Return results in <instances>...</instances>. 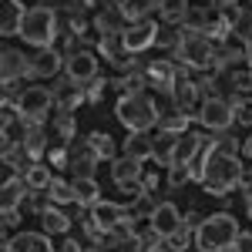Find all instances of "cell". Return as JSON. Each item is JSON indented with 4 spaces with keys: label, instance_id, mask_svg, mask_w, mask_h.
<instances>
[{
    "label": "cell",
    "instance_id": "1f68e13d",
    "mask_svg": "<svg viewBox=\"0 0 252 252\" xmlns=\"http://www.w3.org/2000/svg\"><path fill=\"white\" fill-rule=\"evenodd\" d=\"M175 138H178V135H158V138H155V148H152V161H158L161 168H168V165H172Z\"/></svg>",
    "mask_w": 252,
    "mask_h": 252
},
{
    "label": "cell",
    "instance_id": "4fadbf2b",
    "mask_svg": "<svg viewBox=\"0 0 252 252\" xmlns=\"http://www.w3.org/2000/svg\"><path fill=\"white\" fill-rule=\"evenodd\" d=\"M24 74H31L27 54H20V51H14V47L0 51V81H3V84H14V81H20Z\"/></svg>",
    "mask_w": 252,
    "mask_h": 252
},
{
    "label": "cell",
    "instance_id": "f35d334b",
    "mask_svg": "<svg viewBox=\"0 0 252 252\" xmlns=\"http://www.w3.org/2000/svg\"><path fill=\"white\" fill-rule=\"evenodd\" d=\"M192 235H195V229L189 232V229L182 225V229H178V232L168 239V249H175V252H178V249H189V246H192Z\"/></svg>",
    "mask_w": 252,
    "mask_h": 252
},
{
    "label": "cell",
    "instance_id": "ba28073f",
    "mask_svg": "<svg viewBox=\"0 0 252 252\" xmlns=\"http://www.w3.org/2000/svg\"><path fill=\"white\" fill-rule=\"evenodd\" d=\"M155 37H158V24L152 17L138 20V24H131V27L121 31V44H125L128 54H141V51H148V47L155 44Z\"/></svg>",
    "mask_w": 252,
    "mask_h": 252
},
{
    "label": "cell",
    "instance_id": "b9f144b4",
    "mask_svg": "<svg viewBox=\"0 0 252 252\" xmlns=\"http://www.w3.org/2000/svg\"><path fill=\"white\" fill-rule=\"evenodd\" d=\"M155 44L158 47H175V44H178V31H168V27H158V37H155Z\"/></svg>",
    "mask_w": 252,
    "mask_h": 252
},
{
    "label": "cell",
    "instance_id": "681fc988",
    "mask_svg": "<svg viewBox=\"0 0 252 252\" xmlns=\"http://www.w3.org/2000/svg\"><path fill=\"white\" fill-rule=\"evenodd\" d=\"M141 178H145V189H148V192H155V185H158V175H155V172H148V175H141Z\"/></svg>",
    "mask_w": 252,
    "mask_h": 252
},
{
    "label": "cell",
    "instance_id": "d590c367",
    "mask_svg": "<svg viewBox=\"0 0 252 252\" xmlns=\"http://www.w3.org/2000/svg\"><path fill=\"white\" fill-rule=\"evenodd\" d=\"M232 34L242 40H252V10H239L232 17Z\"/></svg>",
    "mask_w": 252,
    "mask_h": 252
},
{
    "label": "cell",
    "instance_id": "5bb4252c",
    "mask_svg": "<svg viewBox=\"0 0 252 252\" xmlns=\"http://www.w3.org/2000/svg\"><path fill=\"white\" fill-rule=\"evenodd\" d=\"M67 61L61 58L58 47H40L37 54L31 58V78H54Z\"/></svg>",
    "mask_w": 252,
    "mask_h": 252
},
{
    "label": "cell",
    "instance_id": "8fae6325",
    "mask_svg": "<svg viewBox=\"0 0 252 252\" xmlns=\"http://www.w3.org/2000/svg\"><path fill=\"white\" fill-rule=\"evenodd\" d=\"M7 252H51V232H17L14 239H3L0 242Z\"/></svg>",
    "mask_w": 252,
    "mask_h": 252
},
{
    "label": "cell",
    "instance_id": "8d00e7d4",
    "mask_svg": "<svg viewBox=\"0 0 252 252\" xmlns=\"http://www.w3.org/2000/svg\"><path fill=\"white\" fill-rule=\"evenodd\" d=\"M74 131H78L74 115H71V111H61V115H58V135L64 138V141H71V138H74Z\"/></svg>",
    "mask_w": 252,
    "mask_h": 252
},
{
    "label": "cell",
    "instance_id": "d4e9b609",
    "mask_svg": "<svg viewBox=\"0 0 252 252\" xmlns=\"http://www.w3.org/2000/svg\"><path fill=\"white\" fill-rule=\"evenodd\" d=\"M88 148L97 155V161H115L118 158L115 141H111V135H104V131H91L88 135Z\"/></svg>",
    "mask_w": 252,
    "mask_h": 252
},
{
    "label": "cell",
    "instance_id": "bcb514c9",
    "mask_svg": "<svg viewBox=\"0 0 252 252\" xmlns=\"http://www.w3.org/2000/svg\"><path fill=\"white\" fill-rule=\"evenodd\" d=\"M51 165H58V168H64V165H71V155H67L64 148H54V152H51Z\"/></svg>",
    "mask_w": 252,
    "mask_h": 252
},
{
    "label": "cell",
    "instance_id": "11a10c76",
    "mask_svg": "<svg viewBox=\"0 0 252 252\" xmlns=\"http://www.w3.org/2000/svg\"><path fill=\"white\" fill-rule=\"evenodd\" d=\"M198 3H202V7H209V3H219V0H198Z\"/></svg>",
    "mask_w": 252,
    "mask_h": 252
},
{
    "label": "cell",
    "instance_id": "6da1fadb",
    "mask_svg": "<svg viewBox=\"0 0 252 252\" xmlns=\"http://www.w3.org/2000/svg\"><path fill=\"white\" fill-rule=\"evenodd\" d=\"M235 148H239L235 138H219L215 145L205 148L202 161H198V158L192 161L195 182H198L209 195H229L232 189L242 185L246 168H242V161H239V155H235Z\"/></svg>",
    "mask_w": 252,
    "mask_h": 252
},
{
    "label": "cell",
    "instance_id": "74e56055",
    "mask_svg": "<svg viewBox=\"0 0 252 252\" xmlns=\"http://www.w3.org/2000/svg\"><path fill=\"white\" fill-rule=\"evenodd\" d=\"M232 108H235V121H239V125H246V128H252V101H242V97H235Z\"/></svg>",
    "mask_w": 252,
    "mask_h": 252
},
{
    "label": "cell",
    "instance_id": "4316f807",
    "mask_svg": "<svg viewBox=\"0 0 252 252\" xmlns=\"http://www.w3.org/2000/svg\"><path fill=\"white\" fill-rule=\"evenodd\" d=\"M67 168L74 172V178H94L97 155L91 152V148H84V152H78V155H71V165H67Z\"/></svg>",
    "mask_w": 252,
    "mask_h": 252
},
{
    "label": "cell",
    "instance_id": "52a82bcc",
    "mask_svg": "<svg viewBox=\"0 0 252 252\" xmlns=\"http://www.w3.org/2000/svg\"><path fill=\"white\" fill-rule=\"evenodd\" d=\"M195 118L209 131H229L235 121V108H232V101H225V97H219V94H209L202 101V108H198Z\"/></svg>",
    "mask_w": 252,
    "mask_h": 252
},
{
    "label": "cell",
    "instance_id": "f1b7e54d",
    "mask_svg": "<svg viewBox=\"0 0 252 252\" xmlns=\"http://www.w3.org/2000/svg\"><path fill=\"white\" fill-rule=\"evenodd\" d=\"M44 148H47V135L40 131V125H31V131L24 135V152L31 155V161H40Z\"/></svg>",
    "mask_w": 252,
    "mask_h": 252
},
{
    "label": "cell",
    "instance_id": "e0dca14e",
    "mask_svg": "<svg viewBox=\"0 0 252 252\" xmlns=\"http://www.w3.org/2000/svg\"><path fill=\"white\" fill-rule=\"evenodd\" d=\"M205 145H202V135H189V131H182V135L175 138V155H172V165H192L198 152H202Z\"/></svg>",
    "mask_w": 252,
    "mask_h": 252
},
{
    "label": "cell",
    "instance_id": "ffe728a7",
    "mask_svg": "<svg viewBox=\"0 0 252 252\" xmlns=\"http://www.w3.org/2000/svg\"><path fill=\"white\" fill-rule=\"evenodd\" d=\"M84 97H88V91L81 84H74V81H61L58 88H54V101L61 104V111H74Z\"/></svg>",
    "mask_w": 252,
    "mask_h": 252
},
{
    "label": "cell",
    "instance_id": "cb8c5ba5",
    "mask_svg": "<svg viewBox=\"0 0 252 252\" xmlns=\"http://www.w3.org/2000/svg\"><path fill=\"white\" fill-rule=\"evenodd\" d=\"M27 192H31L27 178H17V175H10V178H3V192H0V205H20Z\"/></svg>",
    "mask_w": 252,
    "mask_h": 252
},
{
    "label": "cell",
    "instance_id": "60d3db41",
    "mask_svg": "<svg viewBox=\"0 0 252 252\" xmlns=\"http://www.w3.org/2000/svg\"><path fill=\"white\" fill-rule=\"evenodd\" d=\"M232 88L239 94H249L252 91V71H235L232 74Z\"/></svg>",
    "mask_w": 252,
    "mask_h": 252
},
{
    "label": "cell",
    "instance_id": "d6986e66",
    "mask_svg": "<svg viewBox=\"0 0 252 252\" xmlns=\"http://www.w3.org/2000/svg\"><path fill=\"white\" fill-rule=\"evenodd\" d=\"M40 225H44V232H51V235H67V229H71V219L64 215V209L61 205H44L40 209Z\"/></svg>",
    "mask_w": 252,
    "mask_h": 252
},
{
    "label": "cell",
    "instance_id": "44dd1931",
    "mask_svg": "<svg viewBox=\"0 0 252 252\" xmlns=\"http://www.w3.org/2000/svg\"><path fill=\"white\" fill-rule=\"evenodd\" d=\"M152 10H158V0H121V3H118V14L128 20V24L148 20Z\"/></svg>",
    "mask_w": 252,
    "mask_h": 252
},
{
    "label": "cell",
    "instance_id": "ee69618b",
    "mask_svg": "<svg viewBox=\"0 0 252 252\" xmlns=\"http://www.w3.org/2000/svg\"><path fill=\"white\" fill-rule=\"evenodd\" d=\"M232 252H252V232H239L232 239V246H229Z\"/></svg>",
    "mask_w": 252,
    "mask_h": 252
},
{
    "label": "cell",
    "instance_id": "2e32d148",
    "mask_svg": "<svg viewBox=\"0 0 252 252\" xmlns=\"http://www.w3.org/2000/svg\"><path fill=\"white\" fill-rule=\"evenodd\" d=\"M24 14H27V7H24L20 0H3V3H0V34H3V37L20 34Z\"/></svg>",
    "mask_w": 252,
    "mask_h": 252
},
{
    "label": "cell",
    "instance_id": "f907efd6",
    "mask_svg": "<svg viewBox=\"0 0 252 252\" xmlns=\"http://www.w3.org/2000/svg\"><path fill=\"white\" fill-rule=\"evenodd\" d=\"M242 152H246V158H249V161H252V135L246 138V141H242Z\"/></svg>",
    "mask_w": 252,
    "mask_h": 252
},
{
    "label": "cell",
    "instance_id": "db71d44e",
    "mask_svg": "<svg viewBox=\"0 0 252 252\" xmlns=\"http://www.w3.org/2000/svg\"><path fill=\"white\" fill-rule=\"evenodd\" d=\"M219 3H222V7H232V3H239V0H219Z\"/></svg>",
    "mask_w": 252,
    "mask_h": 252
},
{
    "label": "cell",
    "instance_id": "7c38bea8",
    "mask_svg": "<svg viewBox=\"0 0 252 252\" xmlns=\"http://www.w3.org/2000/svg\"><path fill=\"white\" fill-rule=\"evenodd\" d=\"M172 97H175V104H178V111H185V115H198V108L205 101V97L198 94V84L189 81L185 74H178V81H175V88H172Z\"/></svg>",
    "mask_w": 252,
    "mask_h": 252
},
{
    "label": "cell",
    "instance_id": "7dc6e473",
    "mask_svg": "<svg viewBox=\"0 0 252 252\" xmlns=\"http://www.w3.org/2000/svg\"><path fill=\"white\" fill-rule=\"evenodd\" d=\"M242 189H246V212L252 219V175H242Z\"/></svg>",
    "mask_w": 252,
    "mask_h": 252
},
{
    "label": "cell",
    "instance_id": "8992f818",
    "mask_svg": "<svg viewBox=\"0 0 252 252\" xmlns=\"http://www.w3.org/2000/svg\"><path fill=\"white\" fill-rule=\"evenodd\" d=\"M14 108H17V115L27 121V125H44L47 115H51V108H54V91L51 88H24L14 101Z\"/></svg>",
    "mask_w": 252,
    "mask_h": 252
},
{
    "label": "cell",
    "instance_id": "e575fe53",
    "mask_svg": "<svg viewBox=\"0 0 252 252\" xmlns=\"http://www.w3.org/2000/svg\"><path fill=\"white\" fill-rule=\"evenodd\" d=\"M189 182H195L192 165H168V185H172V189H182V185H189Z\"/></svg>",
    "mask_w": 252,
    "mask_h": 252
},
{
    "label": "cell",
    "instance_id": "816d5d0a",
    "mask_svg": "<svg viewBox=\"0 0 252 252\" xmlns=\"http://www.w3.org/2000/svg\"><path fill=\"white\" fill-rule=\"evenodd\" d=\"M64 249H67V252H78L81 242H74V239H64Z\"/></svg>",
    "mask_w": 252,
    "mask_h": 252
},
{
    "label": "cell",
    "instance_id": "ac0fdd59",
    "mask_svg": "<svg viewBox=\"0 0 252 252\" xmlns=\"http://www.w3.org/2000/svg\"><path fill=\"white\" fill-rule=\"evenodd\" d=\"M175 81H178V71L172 67V61H152V64H148V84H152V88L172 94Z\"/></svg>",
    "mask_w": 252,
    "mask_h": 252
},
{
    "label": "cell",
    "instance_id": "836d02e7",
    "mask_svg": "<svg viewBox=\"0 0 252 252\" xmlns=\"http://www.w3.org/2000/svg\"><path fill=\"white\" fill-rule=\"evenodd\" d=\"M47 198H51L54 205H67V202H74V185L64 182V178H51V185H47Z\"/></svg>",
    "mask_w": 252,
    "mask_h": 252
},
{
    "label": "cell",
    "instance_id": "5b68a950",
    "mask_svg": "<svg viewBox=\"0 0 252 252\" xmlns=\"http://www.w3.org/2000/svg\"><path fill=\"white\" fill-rule=\"evenodd\" d=\"M175 58L182 61L185 67H212L215 64V44L202 31H192V27H182L178 31V44H175Z\"/></svg>",
    "mask_w": 252,
    "mask_h": 252
},
{
    "label": "cell",
    "instance_id": "83f0119b",
    "mask_svg": "<svg viewBox=\"0 0 252 252\" xmlns=\"http://www.w3.org/2000/svg\"><path fill=\"white\" fill-rule=\"evenodd\" d=\"M158 14L165 24H182L189 17V0H158Z\"/></svg>",
    "mask_w": 252,
    "mask_h": 252
},
{
    "label": "cell",
    "instance_id": "7a4b0ae2",
    "mask_svg": "<svg viewBox=\"0 0 252 252\" xmlns=\"http://www.w3.org/2000/svg\"><path fill=\"white\" fill-rule=\"evenodd\" d=\"M115 118L128 128V131H152L158 128V104L145 91H135V94H121L115 104Z\"/></svg>",
    "mask_w": 252,
    "mask_h": 252
},
{
    "label": "cell",
    "instance_id": "30bf717a",
    "mask_svg": "<svg viewBox=\"0 0 252 252\" xmlns=\"http://www.w3.org/2000/svg\"><path fill=\"white\" fill-rule=\"evenodd\" d=\"M152 219V232L161 235V239H172L182 225H185V219H182V212L175 209V202H158L155 212L148 215Z\"/></svg>",
    "mask_w": 252,
    "mask_h": 252
},
{
    "label": "cell",
    "instance_id": "9c48e42d",
    "mask_svg": "<svg viewBox=\"0 0 252 252\" xmlns=\"http://www.w3.org/2000/svg\"><path fill=\"white\" fill-rule=\"evenodd\" d=\"M64 71H67V81L88 88V84L97 78V58L91 51H74V54L67 58V64H64Z\"/></svg>",
    "mask_w": 252,
    "mask_h": 252
},
{
    "label": "cell",
    "instance_id": "603a6c76",
    "mask_svg": "<svg viewBox=\"0 0 252 252\" xmlns=\"http://www.w3.org/2000/svg\"><path fill=\"white\" fill-rule=\"evenodd\" d=\"M71 185H74V202H78V205L91 209V205L101 202V185H97V178H74Z\"/></svg>",
    "mask_w": 252,
    "mask_h": 252
},
{
    "label": "cell",
    "instance_id": "4dcf8cb0",
    "mask_svg": "<svg viewBox=\"0 0 252 252\" xmlns=\"http://www.w3.org/2000/svg\"><path fill=\"white\" fill-rule=\"evenodd\" d=\"M24 178H27V185H31V192H47V185H51V168L47 165H40V161H34L27 172H24Z\"/></svg>",
    "mask_w": 252,
    "mask_h": 252
},
{
    "label": "cell",
    "instance_id": "3957f363",
    "mask_svg": "<svg viewBox=\"0 0 252 252\" xmlns=\"http://www.w3.org/2000/svg\"><path fill=\"white\" fill-rule=\"evenodd\" d=\"M239 235V222L229 212H215L205 222H198V229L192 235V246L202 252H225L232 246V239Z\"/></svg>",
    "mask_w": 252,
    "mask_h": 252
},
{
    "label": "cell",
    "instance_id": "9a60e30c",
    "mask_svg": "<svg viewBox=\"0 0 252 252\" xmlns=\"http://www.w3.org/2000/svg\"><path fill=\"white\" fill-rule=\"evenodd\" d=\"M125 215H128V212H125V205H118V202H104V198H101L97 205H91V219H94V225L101 229V232H108V235H111V229H115Z\"/></svg>",
    "mask_w": 252,
    "mask_h": 252
},
{
    "label": "cell",
    "instance_id": "484cf974",
    "mask_svg": "<svg viewBox=\"0 0 252 252\" xmlns=\"http://www.w3.org/2000/svg\"><path fill=\"white\" fill-rule=\"evenodd\" d=\"M141 175H145L141 172V161L131 155H121L111 161V178L115 182H128V178H141Z\"/></svg>",
    "mask_w": 252,
    "mask_h": 252
},
{
    "label": "cell",
    "instance_id": "f5cc1de1",
    "mask_svg": "<svg viewBox=\"0 0 252 252\" xmlns=\"http://www.w3.org/2000/svg\"><path fill=\"white\" fill-rule=\"evenodd\" d=\"M246 64H249V71H252V40H246Z\"/></svg>",
    "mask_w": 252,
    "mask_h": 252
},
{
    "label": "cell",
    "instance_id": "f6af8a7d",
    "mask_svg": "<svg viewBox=\"0 0 252 252\" xmlns=\"http://www.w3.org/2000/svg\"><path fill=\"white\" fill-rule=\"evenodd\" d=\"M104 88H108V81L104 78H94L84 91H88V101H101V94H104Z\"/></svg>",
    "mask_w": 252,
    "mask_h": 252
},
{
    "label": "cell",
    "instance_id": "f546056e",
    "mask_svg": "<svg viewBox=\"0 0 252 252\" xmlns=\"http://www.w3.org/2000/svg\"><path fill=\"white\" fill-rule=\"evenodd\" d=\"M189 118L185 111H168L165 118H158V131L161 135H182V131H189Z\"/></svg>",
    "mask_w": 252,
    "mask_h": 252
},
{
    "label": "cell",
    "instance_id": "7402d4cb",
    "mask_svg": "<svg viewBox=\"0 0 252 252\" xmlns=\"http://www.w3.org/2000/svg\"><path fill=\"white\" fill-rule=\"evenodd\" d=\"M152 148H155V138H148V131H131L125 138V155L138 158V161H148Z\"/></svg>",
    "mask_w": 252,
    "mask_h": 252
},
{
    "label": "cell",
    "instance_id": "c3c4849f",
    "mask_svg": "<svg viewBox=\"0 0 252 252\" xmlns=\"http://www.w3.org/2000/svg\"><path fill=\"white\" fill-rule=\"evenodd\" d=\"M84 31H88V24L81 17H71V34H84Z\"/></svg>",
    "mask_w": 252,
    "mask_h": 252
},
{
    "label": "cell",
    "instance_id": "d6a6232c",
    "mask_svg": "<svg viewBox=\"0 0 252 252\" xmlns=\"http://www.w3.org/2000/svg\"><path fill=\"white\" fill-rule=\"evenodd\" d=\"M97 54H104L108 61H121L128 51H125V44H121V34H101V40H97Z\"/></svg>",
    "mask_w": 252,
    "mask_h": 252
},
{
    "label": "cell",
    "instance_id": "7bdbcfd3",
    "mask_svg": "<svg viewBox=\"0 0 252 252\" xmlns=\"http://www.w3.org/2000/svg\"><path fill=\"white\" fill-rule=\"evenodd\" d=\"M118 84H121V91H125V94H135V91H141L145 78H141V74H128V78H125V81H118Z\"/></svg>",
    "mask_w": 252,
    "mask_h": 252
},
{
    "label": "cell",
    "instance_id": "277c9868",
    "mask_svg": "<svg viewBox=\"0 0 252 252\" xmlns=\"http://www.w3.org/2000/svg\"><path fill=\"white\" fill-rule=\"evenodd\" d=\"M17 37L24 44H31V47H37V51L51 47L58 40V10L54 7H27Z\"/></svg>",
    "mask_w": 252,
    "mask_h": 252
},
{
    "label": "cell",
    "instance_id": "ab89813d",
    "mask_svg": "<svg viewBox=\"0 0 252 252\" xmlns=\"http://www.w3.org/2000/svg\"><path fill=\"white\" fill-rule=\"evenodd\" d=\"M94 27L101 31V34H121V31H118V17H115V14H97Z\"/></svg>",
    "mask_w": 252,
    "mask_h": 252
}]
</instances>
